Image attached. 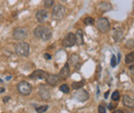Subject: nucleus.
Here are the masks:
<instances>
[{"label":"nucleus","mask_w":134,"mask_h":113,"mask_svg":"<svg viewBox=\"0 0 134 113\" xmlns=\"http://www.w3.org/2000/svg\"><path fill=\"white\" fill-rule=\"evenodd\" d=\"M34 36L38 39H41L43 41L50 40L53 36V30L49 26H37L34 29Z\"/></svg>","instance_id":"nucleus-1"},{"label":"nucleus","mask_w":134,"mask_h":113,"mask_svg":"<svg viewBox=\"0 0 134 113\" xmlns=\"http://www.w3.org/2000/svg\"><path fill=\"white\" fill-rule=\"evenodd\" d=\"M66 15V8L65 6H63L62 4H57L54 6L53 10H52V17L54 20H62Z\"/></svg>","instance_id":"nucleus-2"},{"label":"nucleus","mask_w":134,"mask_h":113,"mask_svg":"<svg viewBox=\"0 0 134 113\" xmlns=\"http://www.w3.org/2000/svg\"><path fill=\"white\" fill-rule=\"evenodd\" d=\"M15 51L16 53L22 57H27L30 53V46L27 42H19L15 46Z\"/></svg>","instance_id":"nucleus-3"},{"label":"nucleus","mask_w":134,"mask_h":113,"mask_svg":"<svg viewBox=\"0 0 134 113\" xmlns=\"http://www.w3.org/2000/svg\"><path fill=\"white\" fill-rule=\"evenodd\" d=\"M29 36V30L25 27L16 28L13 32V38L16 40H24Z\"/></svg>","instance_id":"nucleus-4"},{"label":"nucleus","mask_w":134,"mask_h":113,"mask_svg":"<svg viewBox=\"0 0 134 113\" xmlns=\"http://www.w3.org/2000/svg\"><path fill=\"white\" fill-rule=\"evenodd\" d=\"M17 88H18V92L21 95H23V96H28L32 92V86L27 81H21V82H19Z\"/></svg>","instance_id":"nucleus-5"},{"label":"nucleus","mask_w":134,"mask_h":113,"mask_svg":"<svg viewBox=\"0 0 134 113\" xmlns=\"http://www.w3.org/2000/svg\"><path fill=\"white\" fill-rule=\"evenodd\" d=\"M96 28L102 33H106L110 29V24L106 17H100L96 22Z\"/></svg>","instance_id":"nucleus-6"},{"label":"nucleus","mask_w":134,"mask_h":113,"mask_svg":"<svg viewBox=\"0 0 134 113\" xmlns=\"http://www.w3.org/2000/svg\"><path fill=\"white\" fill-rule=\"evenodd\" d=\"M76 43V37L75 34L73 33H68L66 36L64 37V39L62 40V45L64 47H72L74 44Z\"/></svg>","instance_id":"nucleus-7"},{"label":"nucleus","mask_w":134,"mask_h":113,"mask_svg":"<svg viewBox=\"0 0 134 113\" xmlns=\"http://www.w3.org/2000/svg\"><path fill=\"white\" fill-rule=\"evenodd\" d=\"M76 92L72 95V98L75 99L76 101H80V102H85L89 99V94L88 92H86L83 88H79V90H75Z\"/></svg>","instance_id":"nucleus-8"},{"label":"nucleus","mask_w":134,"mask_h":113,"mask_svg":"<svg viewBox=\"0 0 134 113\" xmlns=\"http://www.w3.org/2000/svg\"><path fill=\"white\" fill-rule=\"evenodd\" d=\"M38 95L42 100H49L51 98V91L50 88L46 85H40L39 90H38Z\"/></svg>","instance_id":"nucleus-9"},{"label":"nucleus","mask_w":134,"mask_h":113,"mask_svg":"<svg viewBox=\"0 0 134 113\" xmlns=\"http://www.w3.org/2000/svg\"><path fill=\"white\" fill-rule=\"evenodd\" d=\"M46 80H47V83H49L50 85H52V86H56V85H58V84L61 82L62 79H61L60 76L57 75V74H48Z\"/></svg>","instance_id":"nucleus-10"},{"label":"nucleus","mask_w":134,"mask_h":113,"mask_svg":"<svg viewBox=\"0 0 134 113\" xmlns=\"http://www.w3.org/2000/svg\"><path fill=\"white\" fill-rule=\"evenodd\" d=\"M58 75L60 76V78L62 80H66L69 78V76H70V65H69V63H66L64 65V67L60 70Z\"/></svg>","instance_id":"nucleus-11"},{"label":"nucleus","mask_w":134,"mask_h":113,"mask_svg":"<svg viewBox=\"0 0 134 113\" xmlns=\"http://www.w3.org/2000/svg\"><path fill=\"white\" fill-rule=\"evenodd\" d=\"M69 65H70V67H74V70L76 71L81 66V58L76 53L71 55V57L69 59Z\"/></svg>","instance_id":"nucleus-12"},{"label":"nucleus","mask_w":134,"mask_h":113,"mask_svg":"<svg viewBox=\"0 0 134 113\" xmlns=\"http://www.w3.org/2000/svg\"><path fill=\"white\" fill-rule=\"evenodd\" d=\"M47 76H48V74H47L46 71H43V70H35L34 72L31 73V75L29 77L31 79H33V80H37V79H44V78H47Z\"/></svg>","instance_id":"nucleus-13"},{"label":"nucleus","mask_w":134,"mask_h":113,"mask_svg":"<svg viewBox=\"0 0 134 113\" xmlns=\"http://www.w3.org/2000/svg\"><path fill=\"white\" fill-rule=\"evenodd\" d=\"M48 11H47V9H39L37 13H36V15H35V17H36V20L39 22V23H44L47 20H48Z\"/></svg>","instance_id":"nucleus-14"},{"label":"nucleus","mask_w":134,"mask_h":113,"mask_svg":"<svg viewBox=\"0 0 134 113\" xmlns=\"http://www.w3.org/2000/svg\"><path fill=\"white\" fill-rule=\"evenodd\" d=\"M97 9L100 11V13H106V11H109L113 9V5L107 2V1H104V2H101L97 5Z\"/></svg>","instance_id":"nucleus-15"},{"label":"nucleus","mask_w":134,"mask_h":113,"mask_svg":"<svg viewBox=\"0 0 134 113\" xmlns=\"http://www.w3.org/2000/svg\"><path fill=\"white\" fill-rule=\"evenodd\" d=\"M123 36H124V31H123L122 28L117 27V28H115L113 30V38H114V40L116 42H119L123 38Z\"/></svg>","instance_id":"nucleus-16"},{"label":"nucleus","mask_w":134,"mask_h":113,"mask_svg":"<svg viewBox=\"0 0 134 113\" xmlns=\"http://www.w3.org/2000/svg\"><path fill=\"white\" fill-rule=\"evenodd\" d=\"M123 104L126 107L134 108V99L131 98L130 96H128V95H124L123 96Z\"/></svg>","instance_id":"nucleus-17"},{"label":"nucleus","mask_w":134,"mask_h":113,"mask_svg":"<svg viewBox=\"0 0 134 113\" xmlns=\"http://www.w3.org/2000/svg\"><path fill=\"white\" fill-rule=\"evenodd\" d=\"M75 37H76V43L79 45H83L84 44V32L82 29H79L75 33Z\"/></svg>","instance_id":"nucleus-18"},{"label":"nucleus","mask_w":134,"mask_h":113,"mask_svg":"<svg viewBox=\"0 0 134 113\" xmlns=\"http://www.w3.org/2000/svg\"><path fill=\"white\" fill-rule=\"evenodd\" d=\"M133 62H134V50L131 51V52H129L126 56V58H125V63L126 64H132Z\"/></svg>","instance_id":"nucleus-19"},{"label":"nucleus","mask_w":134,"mask_h":113,"mask_svg":"<svg viewBox=\"0 0 134 113\" xmlns=\"http://www.w3.org/2000/svg\"><path fill=\"white\" fill-rule=\"evenodd\" d=\"M84 85H85V81L84 80L75 81V82H73V83H72L71 87H72L73 90H79V88H82Z\"/></svg>","instance_id":"nucleus-20"},{"label":"nucleus","mask_w":134,"mask_h":113,"mask_svg":"<svg viewBox=\"0 0 134 113\" xmlns=\"http://www.w3.org/2000/svg\"><path fill=\"white\" fill-rule=\"evenodd\" d=\"M59 88H60V91H61V92H63L64 94H68V93L70 92V88H69V86L67 85L66 83H63V84H61Z\"/></svg>","instance_id":"nucleus-21"},{"label":"nucleus","mask_w":134,"mask_h":113,"mask_svg":"<svg viewBox=\"0 0 134 113\" xmlns=\"http://www.w3.org/2000/svg\"><path fill=\"white\" fill-rule=\"evenodd\" d=\"M48 108H49V106H48V105H42V106L37 107L35 110H36V112L37 113H43L48 110Z\"/></svg>","instance_id":"nucleus-22"},{"label":"nucleus","mask_w":134,"mask_h":113,"mask_svg":"<svg viewBox=\"0 0 134 113\" xmlns=\"http://www.w3.org/2000/svg\"><path fill=\"white\" fill-rule=\"evenodd\" d=\"M55 0H43V5L46 8H51L54 5Z\"/></svg>","instance_id":"nucleus-23"},{"label":"nucleus","mask_w":134,"mask_h":113,"mask_svg":"<svg viewBox=\"0 0 134 113\" xmlns=\"http://www.w3.org/2000/svg\"><path fill=\"white\" fill-rule=\"evenodd\" d=\"M111 100L115 101V102H117V101L120 100V93H119L118 91L113 93V95H111Z\"/></svg>","instance_id":"nucleus-24"},{"label":"nucleus","mask_w":134,"mask_h":113,"mask_svg":"<svg viewBox=\"0 0 134 113\" xmlns=\"http://www.w3.org/2000/svg\"><path fill=\"white\" fill-rule=\"evenodd\" d=\"M84 23L86 24V25H94V20H93V17L88 16V17L85 19Z\"/></svg>","instance_id":"nucleus-25"},{"label":"nucleus","mask_w":134,"mask_h":113,"mask_svg":"<svg viewBox=\"0 0 134 113\" xmlns=\"http://www.w3.org/2000/svg\"><path fill=\"white\" fill-rule=\"evenodd\" d=\"M126 46H127V47H129V49H133V47H134V40H132V39L127 40Z\"/></svg>","instance_id":"nucleus-26"},{"label":"nucleus","mask_w":134,"mask_h":113,"mask_svg":"<svg viewBox=\"0 0 134 113\" xmlns=\"http://www.w3.org/2000/svg\"><path fill=\"white\" fill-rule=\"evenodd\" d=\"M117 59H116V57L113 55V57H111V61H110V65H111V67H116L117 66Z\"/></svg>","instance_id":"nucleus-27"},{"label":"nucleus","mask_w":134,"mask_h":113,"mask_svg":"<svg viewBox=\"0 0 134 113\" xmlns=\"http://www.w3.org/2000/svg\"><path fill=\"white\" fill-rule=\"evenodd\" d=\"M98 112L99 113H106V109H105V107H104L103 105H99V107H98Z\"/></svg>","instance_id":"nucleus-28"},{"label":"nucleus","mask_w":134,"mask_h":113,"mask_svg":"<svg viewBox=\"0 0 134 113\" xmlns=\"http://www.w3.org/2000/svg\"><path fill=\"white\" fill-rule=\"evenodd\" d=\"M43 57H44V59H47V60H51V59H52V56H51L50 53H44Z\"/></svg>","instance_id":"nucleus-29"},{"label":"nucleus","mask_w":134,"mask_h":113,"mask_svg":"<svg viewBox=\"0 0 134 113\" xmlns=\"http://www.w3.org/2000/svg\"><path fill=\"white\" fill-rule=\"evenodd\" d=\"M129 69H130V72L132 73V75H134V64L131 65V66L129 67Z\"/></svg>","instance_id":"nucleus-30"},{"label":"nucleus","mask_w":134,"mask_h":113,"mask_svg":"<svg viewBox=\"0 0 134 113\" xmlns=\"http://www.w3.org/2000/svg\"><path fill=\"white\" fill-rule=\"evenodd\" d=\"M100 70H101V67H100V65H98V72H97V78H99V74H100Z\"/></svg>","instance_id":"nucleus-31"},{"label":"nucleus","mask_w":134,"mask_h":113,"mask_svg":"<svg viewBox=\"0 0 134 113\" xmlns=\"http://www.w3.org/2000/svg\"><path fill=\"white\" fill-rule=\"evenodd\" d=\"M113 113H124L121 109H117V110H114L113 111Z\"/></svg>","instance_id":"nucleus-32"},{"label":"nucleus","mask_w":134,"mask_h":113,"mask_svg":"<svg viewBox=\"0 0 134 113\" xmlns=\"http://www.w3.org/2000/svg\"><path fill=\"white\" fill-rule=\"evenodd\" d=\"M9 99H10V98H9V97H4V99H3V101H4V103H7V102L9 101Z\"/></svg>","instance_id":"nucleus-33"},{"label":"nucleus","mask_w":134,"mask_h":113,"mask_svg":"<svg viewBox=\"0 0 134 113\" xmlns=\"http://www.w3.org/2000/svg\"><path fill=\"white\" fill-rule=\"evenodd\" d=\"M5 90H4V87H0V93H3Z\"/></svg>","instance_id":"nucleus-34"},{"label":"nucleus","mask_w":134,"mask_h":113,"mask_svg":"<svg viewBox=\"0 0 134 113\" xmlns=\"http://www.w3.org/2000/svg\"><path fill=\"white\" fill-rule=\"evenodd\" d=\"M0 82H2V79H0Z\"/></svg>","instance_id":"nucleus-35"}]
</instances>
